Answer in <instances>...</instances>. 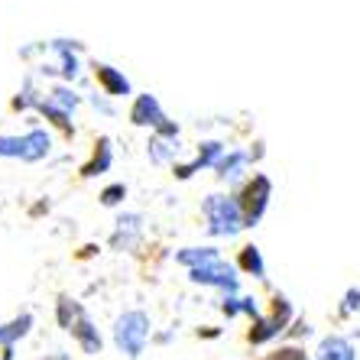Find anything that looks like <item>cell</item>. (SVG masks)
Here are the masks:
<instances>
[{
	"label": "cell",
	"mask_w": 360,
	"mask_h": 360,
	"mask_svg": "<svg viewBox=\"0 0 360 360\" xmlns=\"http://www.w3.org/2000/svg\"><path fill=\"white\" fill-rule=\"evenodd\" d=\"M315 360H357V351H354V344L341 335H331L319 344V351H315Z\"/></svg>",
	"instance_id": "6"
},
{
	"label": "cell",
	"mask_w": 360,
	"mask_h": 360,
	"mask_svg": "<svg viewBox=\"0 0 360 360\" xmlns=\"http://www.w3.org/2000/svg\"><path fill=\"white\" fill-rule=\"evenodd\" d=\"M0 360H13V347H7V351H4V357Z\"/></svg>",
	"instance_id": "26"
},
{
	"label": "cell",
	"mask_w": 360,
	"mask_h": 360,
	"mask_svg": "<svg viewBox=\"0 0 360 360\" xmlns=\"http://www.w3.org/2000/svg\"><path fill=\"white\" fill-rule=\"evenodd\" d=\"M49 146H52V140L46 130H30V134L23 136V160L26 162L42 160V156L49 153Z\"/></svg>",
	"instance_id": "12"
},
{
	"label": "cell",
	"mask_w": 360,
	"mask_h": 360,
	"mask_svg": "<svg viewBox=\"0 0 360 360\" xmlns=\"http://www.w3.org/2000/svg\"><path fill=\"white\" fill-rule=\"evenodd\" d=\"M179 150V140H162V136H156L153 140V146H150V156H153V162H166V160H172V153Z\"/></svg>",
	"instance_id": "18"
},
{
	"label": "cell",
	"mask_w": 360,
	"mask_h": 360,
	"mask_svg": "<svg viewBox=\"0 0 360 360\" xmlns=\"http://www.w3.org/2000/svg\"><path fill=\"white\" fill-rule=\"evenodd\" d=\"M221 143H205L198 150V156H195V162H188V166H179L176 172H179V179H188L195 172V169H205V166H218V160H221Z\"/></svg>",
	"instance_id": "10"
},
{
	"label": "cell",
	"mask_w": 360,
	"mask_h": 360,
	"mask_svg": "<svg viewBox=\"0 0 360 360\" xmlns=\"http://www.w3.org/2000/svg\"><path fill=\"white\" fill-rule=\"evenodd\" d=\"M341 311H344V315H351V311H360V289H347Z\"/></svg>",
	"instance_id": "23"
},
{
	"label": "cell",
	"mask_w": 360,
	"mask_h": 360,
	"mask_svg": "<svg viewBox=\"0 0 360 360\" xmlns=\"http://www.w3.org/2000/svg\"><path fill=\"white\" fill-rule=\"evenodd\" d=\"M130 120H134L136 127H156V130H160V127L166 124V114H162L160 101L153 98V94H140L134 110H130Z\"/></svg>",
	"instance_id": "5"
},
{
	"label": "cell",
	"mask_w": 360,
	"mask_h": 360,
	"mask_svg": "<svg viewBox=\"0 0 360 360\" xmlns=\"http://www.w3.org/2000/svg\"><path fill=\"white\" fill-rule=\"evenodd\" d=\"M240 269L250 273V276H257V279H266V263H263L257 247H243L240 250Z\"/></svg>",
	"instance_id": "15"
},
{
	"label": "cell",
	"mask_w": 360,
	"mask_h": 360,
	"mask_svg": "<svg viewBox=\"0 0 360 360\" xmlns=\"http://www.w3.org/2000/svg\"><path fill=\"white\" fill-rule=\"evenodd\" d=\"M247 160H250V156H247L243 150L227 153L224 160H218V176L221 179H237V176H240V169L247 166Z\"/></svg>",
	"instance_id": "16"
},
{
	"label": "cell",
	"mask_w": 360,
	"mask_h": 360,
	"mask_svg": "<svg viewBox=\"0 0 360 360\" xmlns=\"http://www.w3.org/2000/svg\"><path fill=\"white\" fill-rule=\"evenodd\" d=\"M30 328H33V315H20V319L7 321V325H0V347L7 351V347H13V344L20 341V338L30 335Z\"/></svg>",
	"instance_id": "11"
},
{
	"label": "cell",
	"mask_w": 360,
	"mask_h": 360,
	"mask_svg": "<svg viewBox=\"0 0 360 360\" xmlns=\"http://www.w3.org/2000/svg\"><path fill=\"white\" fill-rule=\"evenodd\" d=\"M52 104H56V108L59 110H75V104H78V98H75V91H72V88H65V84H59V88H52Z\"/></svg>",
	"instance_id": "19"
},
{
	"label": "cell",
	"mask_w": 360,
	"mask_h": 360,
	"mask_svg": "<svg viewBox=\"0 0 360 360\" xmlns=\"http://www.w3.org/2000/svg\"><path fill=\"white\" fill-rule=\"evenodd\" d=\"M0 156L23 160V136H0Z\"/></svg>",
	"instance_id": "20"
},
{
	"label": "cell",
	"mask_w": 360,
	"mask_h": 360,
	"mask_svg": "<svg viewBox=\"0 0 360 360\" xmlns=\"http://www.w3.org/2000/svg\"><path fill=\"white\" fill-rule=\"evenodd\" d=\"M176 260L188 269H198V266H208V263H218L221 253L218 247H185V250H179Z\"/></svg>",
	"instance_id": "9"
},
{
	"label": "cell",
	"mask_w": 360,
	"mask_h": 360,
	"mask_svg": "<svg viewBox=\"0 0 360 360\" xmlns=\"http://www.w3.org/2000/svg\"><path fill=\"white\" fill-rule=\"evenodd\" d=\"M94 75H98V82L104 84V91H108L110 98H124V94H130V82L120 75L117 68H110V65H94Z\"/></svg>",
	"instance_id": "8"
},
{
	"label": "cell",
	"mask_w": 360,
	"mask_h": 360,
	"mask_svg": "<svg viewBox=\"0 0 360 360\" xmlns=\"http://www.w3.org/2000/svg\"><path fill=\"white\" fill-rule=\"evenodd\" d=\"M150 315L140 309L134 311H124L117 319V325H114V344H117L120 351L127 354L130 360H136L143 354V347H146V341H150Z\"/></svg>",
	"instance_id": "1"
},
{
	"label": "cell",
	"mask_w": 360,
	"mask_h": 360,
	"mask_svg": "<svg viewBox=\"0 0 360 360\" xmlns=\"http://www.w3.org/2000/svg\"><path fill=\"white\" fill-rule=\"evenodd\" d=\"M188 276H192V283L214 285V289H224V292H237L234 266H227L224 260L208 263V266H198V269H188Z\"/></svg>",
	"instance_id": "4"
},
{
	"label": "cell",
	"mask_w": 360,
	"mask_h": 360,
	"mask_svg": "<svg viewBox=\"0 0 360 360\" xmlns=\"http://www.w3.org/2000/svg\"><path fill=\"white\" fill-rule=\"evenodd\" d=\"M110 160H114L110 140H101V143H98V153H94V160L84 166V176H98V172H108V169H110Z\"/></svg>",
	"instance_id": "17"
},
{
	"label": "cell",
	"mask_w": 360,
	"mask_h": 360,
	"mask_svg": "<svg viewBox=\"0 0 360 360\" xmlns=\"http://www.w3.org/2000/svg\"><path fill=\"white\" fill-rule=\"evenodd\" d=\"M56 311H59V325L65 328V331H72V328L78 325V319L84 315L82 305H78L75 299H68V295H59V305H56Z\"/></svg>",
	"instance_id": "14"
},
{
	"label": "cell",
	"mask_w": 360,
	"mask_h": 360,
	"mask_svg": "<svg viewBox=\"0 0 360 360\" xmlns=\"http://www.w3.org/2000/svg\"><path fill=\"white\" fill-rule=\"evenodd\" d=\"M263 360H309V354L302 351V347H295V344H289V347H279V351L266 354Z\"/></svg>",
	"instance_id": "21"
},
{
	"label": "cell",
	"mask_w": 360,
	"mask_h": 360,
	"mask_svg": "<svg viewBox=\"0 0 360 360\" xmlns=\"http://www.w3.org/2000/svg\"><path fill=\"white\" fill-rule=\"evenodd\" d=\"M120 198H127L124 185H110V188H104V192H101V201H104V205H117Z\"/></svg>",
	"instance_id": "22"
},
{
	"label": "cell",
	"mask_w": 360,
	"mask_h": 360,
	"mask_svg": "<svg viewBox=\"0 0 360 360\" xmlns=\"http://www.w3.org/2000/svg\"><path fill=\"white\" fill-rule=\"evenodd\" d=\"M221 311H224L227 319H234V315H243V299H224V305H221Z\"/></svg>",
	"instance_id": "24"
},
{
	"label": "cell",
	"mask_w": 360,
	"mask_h": 360,
	"mask_svg": "<svg viewBox=\"0 0 360 360\" xmlns=\"http://www.w3.org/2000/svg\"><path fill=\"white\" fill-rule=\"evenodd\" d=\"M72 338L78 341V347H82L84 354H101V347H104V341H101V335H98V328L91 325V319H88V315H82V319H78V325L72 328Z\"/></svg>",
	"instance_id": "7"
},
{
	"label": "cell",
	"mask_w": 360,
	"mask_h": 360,
	"mask_svg": "<svg viewBox=\"0 0 360 360\" xmlns=\"http://www.w3.org/2000/svg\"><path fill=\"white\" fill-rule=\"evenodd\" d=\"M269 195H273V182H269L266 176H253V182L243 188L240 211H243V224L247 227H253L263 218V211H266V205H269Z\"/></svg>",
	"instance_id": "3"
},
{
	"label": "cell",
	"mask_w": 360,
	"mask_h": 360,
	"mask_svg": "<svg viewBox=\"0 0 360 360\" xmlns=\"http://www.w3.org/2000/svg\"><path fill=\"white\" fill-rule=\"evenodd\" d=\"M311 328L305 325V321H295V328H292V335H309Z\"/></svg>",
	"instance_id": "25"
},
{
	"label": "cell",
	"mask_w": 360,
	"mask_h": 360,
	"mask_svg": "<svg viewBox=\"0 0 360 360\" xmlns=\"http://www.w3.org/2000/svg\"><path fill=\"white\" fill-rule=\"evenodd\" d=\"M205 214H208V231L214 237H234L243 224V211L237 198L227 195H208L205 198Z\"/></svg>",
	"instance_id": "2"
},
{
	"label": "cell",
	"mask_w": 360,
	"mask_h": 360,
	"mask_svg": "<svg viewBox=\"0 0 360 360\" xmlns=\"http://www.w3.org/2000/svg\"><path fill=\"white\" fill-rule=\"evenodd\" d=\"M283 331H285V328L279 325L273 315H269V319H263V315H260V319L253 321V328H250V335H247V341H250V344H266V341H273V338H279Z\"/></svg>",
	"instance_id": "13"
}]
</instances>
